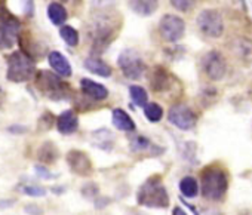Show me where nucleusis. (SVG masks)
Returning a JSON list of instances; mask_svg holds the SVG:
<instances>
[{"label": "nucleus", "instance_id": "2f4dec72", "mask_svg": "<svg viewBox=\"0 0 252 215\" xmlns=\"http://www.w3.org/2000/svg\"><path fill=\"white\" fill-rule=\"evenodd\" d=\"M117 3V0H92L94 9H108Z\"/></svg>", "mask_w": 252, "mask_h": 215}, {"label": "nucleus", "instance_id": "72a5a7b5", "mask_svg": "<svg viewBox=\"0 0 252 215\" xmlns=\"http://www.w3.org/2000/svg\"><path fill=\"white\" fill-rule=\"evenodd\" d=\"M24 9H26L27 17H32L34 14V2L33 0H24Z\"/></svg>", "mask_w": 252, "mask_h": 215}, {"label": "nucleus", "instance_id": "f03ea898", "mask_svg": "<svg viewBox=\"0 0 252 215\" xmlns=\"http://www.w3.org/2000/svg\"><path fill=\"white\" fill-rule=\"evenodd\" d=\"M202 196L212 202H220L224 199L228 190V175L227 171L214 163L202 169L200 172Z\"/></svg>", "mask_w": 252, "mask_h": 215}, {"label": "nucleus", "instance_id": "c756f323", "mask_svg": "<svg viewBox=\"0 0 252 215\" xmlns=\"http://www.w3.org/2000/svg\"><path fill=\"white\" fill-rule=\"evenodd\" d=\"M149 146H150V143H149V140L144 138V137H135V138H132V141H131V149H132L134 152H144Z\"/></svg>", "mask_w": 252, "mask_h": 215}, {"label": "nucleus", "instance_id": "cd10ccee", "mask_svg": "<svg viewBox=\"0 0 252 215\" xmlns=\"http://www.w3.org/2000/svg\"><path fill=\"white\" fill-rule=\"evenodd\" d=\"M171 5L180 12H189L196 5V0H171Z\"/></svg>", "mask_w": 252, "mask_h": 215}, {"label": "nucleus", "instance_id": "a878e982", "mask_svg": "<svg viewBox=\"0 0 252 215\" xmlns=\"http://www.w3.org/2000/svg\"><path fill=\"white\" fill-rule=\"evenodd\" d=\"M60 36H61V39H63L68 46H71V48H74V46L79 45V33H77L76 29H73V27H70V26L61 27Z\"/></svg>", "mask_w": 252, "mask_h": 215}, {"label": "nucleus", "instance_id": "2eb2a0df", "mask_svg": "<svg viewBox=\"0 0 252 215\" xmlns=\"http://www.w3.org/2000/svg\"><path fill=\"white\" fill-rule=\"evenodd\" d=\"M80 89L86 96L92 98L94 101H102L108 96V89L104 85L96 83L88 77L80 80Z\"/></svg>", "mask_w": 252, "mask_h": 215}, {"label": "nucleus", "instance_id": "f704fd0d", "mask_svg": "<svg viewBox=\"0 0 252 215\" xmlns=\"http://www.w3.org/2000/svg\"><path fill=\"white\" fill-rule=\"evenodd\" d=\"M24 212H26V214H43V211H42L39 206H36V205H29V206H26V208H24Z\"/></svg>", "mask_w": 252, "mask_h": 215}, {"label": "nucleus", "instance_id": "c9c22d12", "mask_svg": "<svg viewBox=\"0 0 252 215\" xmlns=\"http://www.w3.org/2000/svg\"><path fill=\"white\" fill-rule=\"evenodd\" d=\"M8 131H9V132H15V134H24L27 129H26L24 126H9Z\"/></svg>", "mask_w": 252, "mask_h": 215}, {"label": "nucleus", "instance_id": "bb28decb", "mask_svg": "<svg viewBox=\"0 0 252 215\" xmlns=\"http://www.w3.org/2000/svg\"><path fill=\"white\" fill-rule=\"evenodd\" d=\"M129 95L132 98V101L140 105V107H144L147 104V99H149V95L146 92V89L143 86H138V85H134L129 88Z\"/></svg>", "mask_w": 252, "mask_h": 215}, {"label": "nucleus", "instance_id": "c85d7f7f", "mask_svg": "<svg viewBox=\"0 0 252 215\" xmlns=\"http://www.w3.org/2000/svg\"><path fill=\"white\" fill-rule=\"evenodd\" d=\"M21 191L27 196H32V197H42L46 194V190L43 187H39V185H23Z\"/></svg>", "mask_w": 252, "mask_h": 215}, {"label": "nucleus", "instance_id": "412c9836", "mask_svg": "<svg viewBox=\"0 0 252 215\" xmlns=\"http://www.w3.org/2000/svg\"><path fill=\"white\" fill-rule=\"evenodd\" d=\"M58 156H60L58 149H57V146H55L54 143H51V141L43 143V144L39 147V150H37V159H39V162L43 163V165H52V163H55V162L58 160Z\"/></svg>", "mask_w": 252, "mask_h": 215}, {"label": "nucleus", "instance_id": "5701e85b", "mask_svg": "<svg viewBox=\"0 0 252 215\" xmlns=\"http://www.w3.org/2000/svg\"><path fill=\"white\" fill-rule=\"evenodd\" d=\"M48 17L54 26H61L67 21V11L61 3H51L48 6Z\"/></svg>", "mask_w": 252, "mask_h": 215}, {"label": "nucleus", "instance_id": "393cba45", "mask_svg": "<svg viewBox=\"0 0 252 215\" xmlns=\"http://www.w3.org/2000/svg\"><path fill=\"white\" fill-rule=\"evenodd\" d=\"M144 115H146V118L150 121V122H153V123H156V122H159V121H162V118H163V109L159 105V104H156V102H147L144 107Z\"/></svg>", "mask_w": 252, "mask_h": 215}, {"label": "nucleus", "instance_id": "4468645a", "mask_svg": "<svg viewBox=\"0 0 252 215\" xmlns=\"http://www.w3.org/2000/svg\"><path fill=\"white\" fill-rule=\"evenodd\" d=\"M150 86L155 92H165L166 89H169V86H171L169 71L162 65L153 67V70L150 73Z\"/></svg>", "mask_w": 252, "mask_h": 215}, {"label": "nucleus", "instance_id": "20e7f679", "mask_svg": "<svg viewBox=\"0 0 252 215\" xmlns=\"http://www.w3.org/2000/svg\"><path fill=\"white\" fill-rule=\"evenodd\" d=\"M36 73L34 61L30 58V55L24 51H17L8 57V71L6 77L8 80L14 83H23L29 82Z\"/></svg>", "mask_w": 252, "mask_h": 215}, {"label": "nucleus", "instance_id": "7c9ffc66", "mask_svg": "<svg viewBox=\"0 0 252 215\" xmlns=\"http://www.w3.org/2000/svg\"><path fill=\"white\" fill-rule=\"evenodd\" d=\"M34 171H36V174H37V177L39 178H43V180H54L57 175H54L46 166H43V165H37L36 168H34Z\"/></svg>", "mask_w": 252, "mask_h": 215}, {"label": "nucleus", "instance_id": "f257e3e1", "mask_svg": "<svg viewBox=\"0 0 252 215\" xmlns=\"http://www.w3.org/2000/svg\"><path fill=\"white\" fill-rule=\"evenodd\" d=\"M122 27V17L117 12L99 9L89 23V37L92 39L94 49H105L117 36Z\"/></svg>", "mask_w": 252, "mask_h": 215}, {"label": "nucleus", "instance_id": "9d476101", "mask_svg": "<svg viewBox=\"0 0 252 215\" xmlns=\"http://www.w3.org/2000/svg\"><path fill=\"white\" fill-rule=\"evenodd\" d=\"M159 33L166 42H178L186 33V23L177 15H165L159 23Z\"/></svg>", "mask_w": 252, "mask_h": 215}, {"label": "nucleus", "instance_id": "6e6552de", "mask_svg": "<svg viewBox=\"0 0 252 215\" xmlns=\"http://www.w3.org/2000/svg\"><path fill=\"white\" fill-rule=\"evenodd\" d=\"M117 65L120 67L123 76L131 80L140 79L146 71V64L143 58L134 49H125L117 58Z\"/></svg>", "mask_w": 252, "mask_h": 215}, {"label": "nucleus", "instance_id": "aec40b11", "mask_svg": "<svg viewBox=\"0 0 252 215\" xmlns=\"http://www.w3.org/2000/svg\"><path fill=\"white\" fill-rule=\"evenodd\" d=\"M83 65L92 74H96V76H101V77H110L111 76V67L107 62H104L102 60L96 58V57L86 58Z\"/></svg>", "mask_w": 252, "mask_h": 215}, {"label": "nucleus", "instance_id": "b1692460", "mask_svg": "<svg viewBox=\"0 0 252 215\" xmlns=\"http://www.w3.org/2000/svg\"><path fill=\"white\" fill-rule=\"evenodd\" d=\"M180 190L181 193L186 196V197H196L197 191H199V185H197V181L193 178V177H184L181 181H180Z\"/></svg>", "mask_w": 252, "mask_h": 215}, {"label": "nucleus", "instance_id": "423d86ee", "mask_svg": "<svg viewBox=\"0 0 252 215\" xmlns=\"http://www.w3.org/2000/svg\"><path fill=\"white\" fill-rule=\"evenodd\" d=\"M37 88L51 99H67L71 93L70 86L51 71H39L36 77Z\"/></svg>", "mask_w": 252, "mask_h": 215}, {"label": "nucleus", "instance_id": "ddd939ff", "mask_svg": "<svg viewBox=\"0 0 252 215\" xmlns=\"http://www.w3.org/2000/svg\"><path fill=\"white\" fill-rule=\"evenodd\" d=\"M227 49L230 54L240 61L252 60V40L243 36H236L227 43Z\"/></svg>", "mask_w": 252, "mask_h": 215}, {"label": "nucleus", "instance_id": "4c0bfd02", "mask_svg": "<svg viewBox=\"0 0 252 215\" xmlns=\"http://www.w3.org/2000/svg\"><path fill=\"white\" fill-rule=\"evenodd\" d=\"M14 205V202L11 200V202H0V206H12Z\"/></svg>", "mask_w": 252, "mask_h": 215}, {"label": "nucleus", "instance_id": "dca6fc26", "mask_svg": "<svg viewBox=\"0 0 252 215\" xmlns=\"http://www.w3.org/2000/svg\"><path fill=\"white\" fill-rule=\"evenodd\" d=\"M79 128V118L73 110H65L63 112L58 119H57V129L64 134V135H70L74 134Z\"/></svg>", "mask_w": 252, "mask_h": 215}, {"label": "nucleus", "instance_id": "e433bc0d", "mask_svg": "<svg viewBox=\"0 0 252 215\" xmlns=\"http://www.w3.org/2000/svg\"><path fill=\"white\" fill-rule=\"evenodd\" d=\"M61 2H64V3H73V5H76V3H79L80 0H61Z\"/></svg>", "mask_w": 252, "mask_h": 215}, {"label": "nucleus", "instance_id": "f3484780", "mask_svg": "<svg viewBox=\"0 0 252 215\" xmlns=\"http://www.w3.org/2000/svg\"><path fill=\"white\" fill-rule=\"evenodd\" d=\"M48 61L49 65L55 70V73H58L63 77H70L71 76V64L68 62V60L58 51H52L48 55Z\"/></svg>", "mask_w": 252, "mask_h": 215}, {"label": "nucleus", "instance_id": "7ed1b4c3", "mask_svg": "<svg viewBox=\"0 0 252 215\" xmlns=\"http://www.w3.org/2000/svg\"><path fill=\"white\" fill-rule=\"evenodd\" d=\"M138 203L147 208H168L169 194L160 175H153L144 181L137 194Z\"/></svg>", "mask_w": 252, "mask_h": 215}, {"label": "nucleus", "instance_id": "58836bf2", "mask_svg": "<svg viewBox=\"0 0 252 215\" xmlns=\"http://www.w3.org/2000/svg\"><path fill=\"white\" fill-rule=\"evenodd\" d=\"M174 214H175V215H177V214H183V215H184L186 212H183V209H178V208H175V211H174Z\"/></svg>", "mask_w": 252, "mask_h": 215}, {"label": "nucleus", "instance_id": "a211bd4d", "mask_svg": "<svg viewBox=\"0 0 252 215\" xmlns=\"http://www.w3.org/2000/svg\"><path fill=\"white\" fill-rule=\"evenodd\" d=\"M128 5L132 12L141 17H150L158 11L159 0H128Z\"/></svg>", "mask_w": 252, "mask_h": 215}, {"label": "nucleus", "instance_id": "f8f14e48", "mask_svg": "<svg viewBox=\"0 0 252 215\" xmlns=\"http://www.w3.org/2000/svg\"><path fill=\"white\" fill-rule=\"evenodd\" d=\"M65 160L70 171L79 177H89L94 171L91 157L82 150H70L65 156Z\"/></svg>", "mask_w": 252, "mask_h": 215}, {"label": "nucleus", "instance_id": "6ab92c4d", "mask_svg": "<svg viewBox=\"0 0 252 215\" xmlns=\"http://www.w3.org/2000/svg\"><path fill=\"white\" fill-rule=\"evenodd\" d=\"M111 121H113V125H114L119 131H123V132H132V131L135 129V122L132 121V118H131L128 113H126L125 110H122V109L113 110Z\"/></svg>", "mask_w": 252, "mask_h": 215}, {"label": "nucleus", "instance_id": "0eeeda50", "mask_svg": "<svg viewBox=\"0 0 252 215\" xmlns=\"http://www.w3.org/2000/svg\"><path fill=\"white\" fill-rule=\"evenodd\" d=\"M196 24L206 37L218 39L224 34V18L217 9H203L196 18Z\"/></svg>", "mask_w": 252, "mask_h": 215}, {"label": "nucleus", "instance_id": "39448f33", "mask_svg": "<svg viewBox=\"0 0 252 215\" xmlns=\"http://www.w3.org/2000/svg\"><path fill=\"white\" fill-rule=\"evenodd\" d=\"M21 24L0 0V49H11L20 39Z\"/></svg>", "mask_w": 252, "mask_h": 215}, {"label": "nucleus", "instance_id": "1a4fd4ad", "mask_svg": "<svg viewBox=\"0 0 252 215\" xmlns=\"http://www.w3.org/2000/svg\"><path fill=\"white\" fill-rule=\"evenodd\" d=\"M168 121L181 131H191L197 123V116L186 104H175L168 112Z\"/></svg>", "mask_w": 252, "mask_h": 215}, {"label": "nucleus", "instance_id": "4be33fe9", "mask_svg": "<svg viewBox=\"0 0 252 215\" xmlns=\"http://www.w3.org/2000/svg\"><path fill=\"white\" fill-rule=\"evenodd\" d=\"M92 135H94V146H96L98 149H101V150H104V152H110V150L113 149L114 135H113L108 129L95 131Z\"/></svg>", "mask_w": 252, "mask_h": 215}, {"label": "nucleus", "instance_id": "473e14b6", "mask_svg": "<svg viewBox=\"0 0 252 215\" xmlns=\"http://www.w3.org/2000/svg\"><path fill=\"white\" fill-rule=\"evenodd\" d=\"M82 193H83L86 197L92 199V197L98 193V188H96V185H95V184H88V185H85V188L82 190Z\"/></svg>", "mask_w": 252, "mask_h": 215}, {"label": "nucleus", "instance_id": "9b49d317", "mask_svg": "<svg viewBox=\"0 0 252 215\" xmlns=\"http://www.w3.org/2000/svg\"><path fill=\"white\" fill-rule=\"evenodd\" d=\"M202 67H203L205 76H206L209 80H214V82L221 80V79L225 76V73H227L225 60H224V57H222L218 51H211V52H208V54L203 57Z\"/></svg>", "mask_w": 252, "mask_h": 215}]
</instances>
